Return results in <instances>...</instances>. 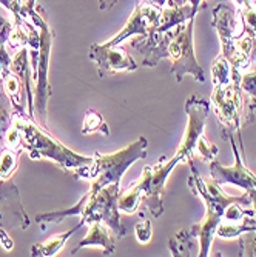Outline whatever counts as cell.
<instances>
[{"label": "cell", "mask_w": 256, "mask_h": 257, "mask_svg": "<svg viewBox=\"0 0 256 257\" xmlns=\"http://www.w3.org/2000/svg\"><path fill=\"white\" fill-rule=\"evenodd\" d=\"M187 4H190L198 13H199V10H201V4H202V0H187Z\"/></svg>", "instance_id": "33"}, {"label": "cell", "mask_w": 256, "mask_h": 257, "mask_svg": "<svg viewBox=\"0 0 256 257\" xmlns=\"http://www.w3.org/2000/svg\"><path fill=\"white\" fill-rule=\"evenodd\" d=\"M198 11L190 5H167V8H162V16H160V23L156 31L159 33H167L175 30L179 25L187 23L190 19H195Z\"/></svg>", "instance_id": "18"}, {"label": "cell", "mask_w": 256, "mask_h": 257, "mask_svg": "<svg viewBox=\"0 0 256 257\" xmlns=\"http://www.w3.org/2000/svg\"><path fill=\"white\" fill-rule=\"evenodd\" d=\"M212 27L218 31L221 40L219 56L228 60L235 73H239V69L247 68L250 63L241 56L238 48V40L245 34L244 23L238 10L227 4H219L216 8H213Z\"/></svg>", "instance_id": "6"}, {"label": "cell", "mask_w": 256, "mask_h": 257, "mask_svg": "<svg viewBox=\"0 0 256 257\" xmlns=\"http://www.w3.org/2000/svg\"><path fill=\"white\" fill-rule=\"evenodd\" d=\"M244 232H256V211L250 203L235 202L227 206L216 228L221 239H233Z\"/></svg>", "instance_id": "12"}, {"label": "cell", "mask_w": 256, "mask_h": 257, "mask_svg": "<svg viewBox=\"0 0 256 257\" xmlns=\"http://www.w3.org/2000/svg\"><path fill=\"white\" fill-rule=\"evenodd\" d=\"M193 28H195V19H190L187 23L179 25L168 45V59L172 60V74L175 76L178 82H181L185 74L193 76L196 82L205 80L204 68L199 65L195 56Z\"/></svg>", "instance_id": "7"}, {"label": "cell", "mask_w": 256, "mask_h": 257, "mask_svg": "<svg viewBox=\"0 0 256 257\" xmlns=\"http://www.w3.org/2000/svg\"><path fill=\"white\" fill-rule=\"evenodd\" d=\"M239 88L244 94H247L250 99H256V69L251 73H247L241 76Z\"/></svg>", "instance_id": "28"}, {"label": "cell", "mask_w": 256, "mask_h": 257, "mask_svg": "<svg viewBox=\"0 0 256 257\" xmlns=\"http://www.w3.org/2000/svg\"><path fill=\"white\" fill-rule=\"evenodd\" d=\"M236 77H241L239 73H235L228 60H225L222 56H218L216 60L212 65V79H213V86L215 85H224L233 80Z\"/></svg>", "instance_id": "21"}, {"label": "cell", "mask_w": 256, "mask_h": 257, "mask_svg": "<svg viewBox=\"0 0 256 257\" xmlns=\"http://www.w3.org/2000/svg\"><path fill=\"white\" fill-rule=\"evenodd\" d=\"M210 102L201 99L198 96H192L185 102V111L189 115L187 128H185L184 137L181 140V145L176 151V157L181 160V163H189L195 154V147L201 136H204L207 115L210 111Z\"/></svg>", "instance_id": "10"}, {"label": "cell", "mask_w": 256, "mask_h": 257, "mask_svg": "<svg viewBox=\"0 0 256 257\" xmlns=\"http://www.w3.org/2000/svg\"><path fill=\"white\" fill-rule=\"evenodd\" d=\"M99 130L102 133H105L107 136L110 134L108 126L104 120V115L101 112H98L96 109H88L85 112L83 123H82V134L87 136V134H91V133L99 131Z\"/></svg>", "instance_id": "25"}, {"label": "cell", "mask_w": 256, "mask_h": 257, "mask_svg": "<svg viewBox=\"0 0 256 257\" xmlns=\"http://www.w3.org/2000/svg\"><path fill=\"white\" fill-rule=\"evenodd\" d=\"M189 163H190V168H192V176L189 177V186L196 194L201 196V199L205 203V209H207L205 219L201 223L193 225L190 228V231L199 240V254L198 255L207 257L208 252H210L213 239L216 236V228L221 222V217L227 209V206L235 203V202H244V203L251 205V200H250V196L247 191L238 197L224 194L221 186L212 177L204 179L199 176L198 170L193 165V160H190Z\"/></svg>", "instance_id": "3"}, {"label": "cell", "mask_w": 256, "mask_h": 257, "mask_svg": "<svg viewBox=\"0 0 256 257\" xmlns=\"http://www.w3.org/2000/svg\"><path fill=\"white\" fill-rule=\"evenodd\" d=\"M0 245H2V248L5 251H11L14 246L11 237L8 236V229H5V228H0Z\"/></svg>", "instance_id": "30"}, {"label": "cell", "mask_w": 256, "mask_h": 257, "mask_svg": "<svg viewBox=\"0 0 256 257\" xmlns=\"http://www.w3.org/2000/svg\"><path fill=\"white\" fill-rule=\"evenodd\" d=\"M178 163H181V160L176 156H173L170 160L160 159L156 165L145 167L141 179L136 182L142 193V203L147 206L151 217L154 219L164 213L165 182Z\"/></svg>", "instance_id": "9"}, {"label": "cell", "mask_w": 256, "mask_h": 257, "mask_svg": "<svg viewBox=\"0 0 256 257\" xmlns=\"http://www.w3.org/2000/svg\"><path fill=\"white\" fill-rule=\"evenodd\" d=\"M88 56L93 62L98 63V71L101 77H107L121 71H136L137 69V63L134 62V59L121 45L107 46L104 43H95L91 45Z\"/></svg>", "instance_id": "14"}, {"label": "cell", "mask_w": 256, "mask_h": 257, "mask_svg": "<svg viewBox=\"0 0 256 257\" xmlns=\"http://www.w3.org/2000/svg\"><path fill=\"white\" fill-rule=\"evenodd\" d=\"M121 194V183H110L104 186L95 194H85L76 205L68 209H60V211L43 213L36 216V222H54L59 223L65 217L69 216H80V222L93 223V222H104L114 234L116 239H122L127 236V229L121 220V209L118 205V199Z\"/></svg>", "instance_id": "2"}, {"label": "cell", "mask_w": 256, "mask_h": 257, "mask_svg": "<svg viewBox=\"0 0 256 257\" xmlns=\"http://www.w3.org/2000/svg\"><path fill=\"white\" fill-rule=\"evenodd\" d=\"M248 193V196H250V200H251V206H253V209L256 211V190H250V191H247ZM254 249H253V255H256V237H254Z\"/></svg>", "instance_id": "31"}, {"label": "cell", "mask_w": 256, "mask_h": 257, "mask_svg": "<svg viewBox=\"0 0 256 257\" xmlns=\"http://www.w3.org/2000/svg\"><path fill=\"white\" fill-rule=\"evenodd\" d=\"M88 246H99L102 248L107 254H113L116 249V237L111 232V229L104 223V222H93L90 223L87 236L82 239L79 246L73 249V254L82 248Z\"/></svg>", "instance_id": "17"}, {"label": "cell", "mask_w": 256, "mask_h": 257, "mask_svg": "<svg viewBox=\"0 0 256 257\" xmlns=\"http://www.w3.org/2000/svg\"><path fill=\"white\" fill-rule=\"evenodd\" d=\"M31 220L22 206L19 188L10 179H0V228L27 229Z\"/></svg>", "instance_id": "13"}, {"label": "cell", "mask_w": 256, "mask_h": 257, "mask_svg": "<svg viewBox=\"0 0 256 257\" xmlns=\"http://www.w3.org/2000/svg\"><path fill=\"white\" fill-rule=\"evenodd\" d=\"M241 77H236L224 85H215L213 94L210 99V106L213 108L215 114L228 136L241 128V117L244 115L245 105L244 92L239 88Z\"/></svg>", "instance_id": "8"}, {"label": "cell", "mask_w": 256, "mask_h": 257, "mask_svg": "<svg viewBox=\"0 0 256 257\" xmlns=\"http://www.w3.org/2000/svg\"><path fill=\"white\" fill-rule=\"evenodd\" d=\"M22 151L2 148L0 151V179H11L19 165V156Z\"/></svg>", "instance_id": "24"}, {"label": "cell", "mask_w": 256, "mask_h": 257, "mask_svg": "<svg viewBox=\"0 0 256 257\" xmlns=\"http://www.w3.org/2000/svg\"><path fill=\"white\" fill-rule=\"evenodd\" d=\"M10 99L7 97L2 82H0V151L4 148V140L5 134L11 126V119H13V111L10 109Z\"/></svg>", "instance_id": "23"}, {"label": "cell", "mask_w": 256, "mask_h": 257, "mask_svg": "<svg viewBox=\"0 0 256 257\" xmlns=\"http://www.w3.org/2000/svg\"><path fill=\"white\" fill-rule=\"evenodd\" d=\"M195 153H198V154L202 157V160L212 162L213 159H216L218 147H215V145H212L210 142H208L205 136H201V137H199V140L196 142Z\"/></svg>", "instance_id": "26"}, {"label": "cell", "mask_w": 256, "mask_h": 257, "mask_svg": "<svg viewBox=\"0 0 256 257\" xmlns=\"http://www.w3.org/2000/svg\"><path fill=\"white\" fill-rule=\"evenodd\" d=\"M147 147H148L147 139L139 137L133 144L116 153L111 154L95 153L93 154V162L90 165L76 171L74 176L91 182L90 191L87 193L88 196H91L110 183H121L122 176L133 163L147 157Z\"/></svg>", "instance_id": "4"}, {"label": "cell", "mask_w": 256, "mask_h": 257, "mask_svg": "<svg viewBox=\"0 0 256 257\" xmlns=\"http://www.w3.org/2000/svg\"><path fill=\"white\" fill-rule=\"evenodd\" d=\"M160 16H162V7L159 5H154V4L136 5L133 14L125 23V27L104 45L114 46V45H121L122 42L134 36H147L148 33L157 30L160 23Z\"/></svg>", "instance_id": "11"}, {"label": "cell", "mask_w": 256, "mask_h": 257, "mask_svg": "<svg viewBox=\"0 0 256 257\" xmlns=\"http://www.w3.org/2000/svg\"><path fill=\"white\" fill-rule=\"evenodd\" d=\"M145 0H136V5H139V4H144Z\"/></svg>", "instance_id": "35"}, {"label": "cell", "mask_w": 256, "mask_h": 257, "mask_svg": "<svg viewBox=\"0 0 256 257\" xmlns=\"http://www.w3.org/2000/svg\"><path fill=\"white\" fill-rule=\"evenodd\" d=\"M187 0H167V5H185Z\"/></svg>", "instance_id": "34"}, {"label": "cell", "mask_w": 256, "mask_h": 257, "mask_svg": "<svg viewBox=\"0 0 256 257\" xmlns=\"http://www.w3.org/2000/svg\"><path fill=\"white\" fill-rule=\"evenodd\" d=\"M0 5L5 7L8 11H11L14 14V19L19 17V14H20V2L19 0H0Z\"/></svg>", "instance_id": "29"}, {"label": "cell", "mask_w": 256, "mask_h": 257, "mask_svg": "<svg viewBox=\"0 0 256 257\" xmlns=\"http://www.w3.org/2000/svg\"><path fill=\"white\" fill-rule=\"evenodd\" d=\"M19 17H27L31 23H34L36 28H39L40 40H39V54L36 59V63L33 66L34 69V96H33V109L34 115L40 125L46 128V106L51 97V85L48 80V69H50V56H51V46L54 42V31L46 19L45 11L34 5L30 8H22ZM17 17V19H19Z\"/></svg>", "instance_id": "5"}, {"label": "cell", "mask_w": 256, "mask_h": 257, "mask_svg": "<svg viewBox=\"0 0 256 257\" xmlns=\"http://www.w3.org/2000/svg\"><path fill=\"white\" fill-rule=\"evenodd\" d=\"M11 125L19 130L22 137V148L33 160H50L63 171H79L93 162V156L87 157L66 148L62 142L48 131L37 125L28 114L13 112Z\"/></svg>", "instance_id": "1"}, {"label": "cell", "mask_w": 256, "mask_h": 257, "mask_svg": "<svg viewBox=\"0 0 256 257\" xmlns=\"http://www.w3.org/2000/svg\"><path fill=\"white\" fill-rule=\"evenodd\" d=\"M198 239L190 229H182L170 240V249L173 255H190L193 251V240Z\"/></svg>", "instance_id": "22"}, {"label": "cell", "mask_w": 256, "mask_h": 257, "mask_svg": "<svg viewBox=\"0 0 256 257\" xmlns=\"http://www.w3.org/2000/svg\"><path fill=\"white\" fill-rule=\"evenodd\" d=\"M134 234H136V239L141 243H148L151 240V236H153L151 220L142 219L141 222H137L134 226Z\"/></svg>", "instance_id": "27"}, {"label": "cell", "mask_w": 256, "mask_h": 257, "mask_svg": "<svg viewBox=\"0 0 256 257\" xmlns=\"http://www.w3.org/2000/svg\"><path fill=\"white\" fill-rule=\"evenodd\" d=\"M230 142H231V148H233L235 153V163L231 167H224L221 163L213 159L210 162V177L219 185H235L239 186L244 191H250V190H256V174L251 173L242 162V157L238 153L236 144L231 134L228 136Z\"/></svg>", "instance_id": "15"}, {"label": "cell", "mask_w": 256, "mask_h": 257, "mask_svg": "<svg viewBox=\"0 0 256 257\" xmlns=\"http://www.w3.org/2000/svg\"><path fill=\"white\" fill-rule=\"evenodd\" d=\"M118 4V0H99V8L101 10H108Z\"/></svg>", "instance_id": "32"}, {"label": "cell", "mask_w": 256, "mask_h": 257, "mask_svg": "<svg viewBox=\"0 0 256 257\" xmlns=\"http://www.w3.org/2000/svg\"><path fill=\"white\" fill-rule=\"evenodd\" d=\"M233 4L241 16L245 33L256 39V2L253 0H233Z\"/></svg>", "instance_id": "20"}, {"label": "cell", "mask_w": 256, "mask_h": 257, "mask_svg": "<svg viewBox=\"0 0 256 257\" xmlns=\"http://www.w3.org/2000/svg\"><path fill=\"white\" fill-rule=\"evenodd\" d=\"M176 28L167 33H159L154 30L147 36H137L136 39H131V48L144 54V60L141 63L142 66H156L162 59L168 57V45L176 33Z\"/></svg>", "instance_id": "16"}, {"label": "cell", "mask_w": 256, "mask_h": 257, "mask_svg": "<svg viewBox=\"0 0 256 257\" xmlns=\"http://www.w3.org/2000/svg\"><path fill=\"white\" fill-rule=\"evenodd\" d=\"M83 223L79 222V225H76L73 229H68L66 232H62V234H57V236H53L50 239H46L45 242H40V243H34L31 246V255L37 257V255H43V257H51V255H56L65 245V242L71 237L74 232L82 226Z\"/></svg>", "instance_id": "19"}]
</instances>
